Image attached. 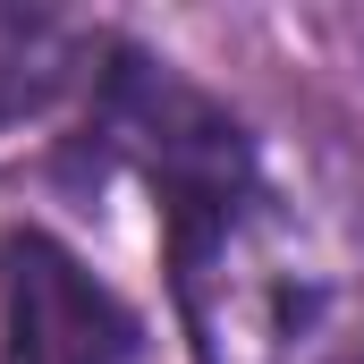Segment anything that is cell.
Listing matches in <instances>:
<instances>
[{
    "instance_id": "obj_1",
    "label": "cell",
    "mask_w": 364,
    "mask_h": 364,
    "mask_svg": "<svg viewBox=\"0 0 364 364\" xmlns=\"http://www.w3.org/2000/svg\"><path fill=\"white\" fill-rule=\"evenodd\" d=\"M110 127L136 144V161L161 186V220H170V255H178V279L203 272V255L229 237L237 220V195L255 178L246 161V136L203 102V93L170 85L161 68L127 60L110 68Z\"/></svg>"
},
{
    "instance_id": "obj_2",
    "label": "cell",
    "mask_w": 364,
    "mask_h": 364,
    "mask_svg": "<svg viewBox=\"0 0 364 364\" xmlns=\"http://www.w3.org/2000/svg\"><path fill=\"white\" fill-rule=\"evenodd\" d=\"M0 331H9V364H136L144 356L136 305L43 229H0Z\"/></svg>"
},
{
    "instance_id": "obj_3",
    "label": "cell",
    "mask_w": 364,
    "mask_h": 364,
    "mask_svg": "<svg viewBox=\"0 0 364 364\" xmlns=\"http://www.w3.org/2000/svg\"><path fill=\"white\" fill-rule=\"evenodd\" d=\"M93 68V34H77L51 9H9L0 0V127L43 119L68 85H85Z\"/></svg>"
}]
</instances>
